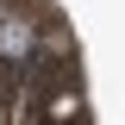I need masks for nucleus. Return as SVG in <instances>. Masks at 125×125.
I'll return each mask as SVG.
<instances>
[{"label":"nucleus","instance_id":"nucleus-1","mask_svg":"<svg viewBox=\"0 0 125 125\" xmlns=\"http://www.w3.org/2000/svg\"><path fill=\"white\" fill-rule=\"evenodd\" d=\"M25 50H31V31L19 25V19H6V25H0V56H13V62H19Z\"/></svg>","mask_w":125,"mask_h":125}]
</instances>
